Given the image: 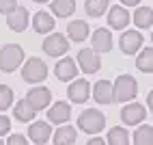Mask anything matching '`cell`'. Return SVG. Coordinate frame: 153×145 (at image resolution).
I'll list each match as a JSON object with an SVG mask.
<instances>
[{
	"mask_svg": "<svg viewBox=\"0 0 153 145\" xmlns=\"http://www.w3.org/2000/svg\"><path fill=\"white\" fill-rule=\"evenodd\" d=\"M24 61V50L15 44H7L0 48V69L2 71H15Z\"/></svg>",
	"mask_w": 153,
	"mask_h": 145,
	"instance_id": "obj_1",
	"label": "cell"
},
{
	"mask_svg": "<svg viewBox=\"0 0 153 145\" xmlns=\"http://www.w3.org/2000/svg\"><path fill=\"white\" fill-rule=\"evenodd\" d=\"M106 126V117H104V113H99L95 108H91V110H84L82 115L78 117V128L86 132V134H97L99 130H104Z\"/></svg>",
	"mask_w": 153,
	"mask_h": 145,
	"instance_id": "obj_2",
	"label": "cell"
},
{
	"mask_svg": "<svg viewBox=\"0 0 153 145\" xmlns=\"http://www.w3.org/2000/svg\"><path fill=\"white\" fill-rule=\"evenodd\" d=\"M136 91H138V85H136V78L134 76L123 74V76L117 78V82H114V100L129 102V100L136 98Z\"/></svg>",
	"mask_w": 153,
	"mask_h": 145,
	"instance_id": "obj_3",
	"label": "cell"
},
{
	"mask_svg": "<svg viewBox=\"0 0 153 145\" xmlns=\"http://www.w3.org/2000/svg\"><path fill=\"white\" fill-rule=\"evenodd\" d=\"M48 76V65L43 63L41 59H28L26 63H24V69H22V78L26 82H41L45 80Z\"/></svg>",
	"mask_w": 153,
	"mask_h": 145,
	"instance_id": "obj_4",
	"label": "cell"
},
{
	"mask_svg": "<svg viewBox=\"0 0 153 145\" xmlns=\"http://www.w3.org/2000/svg\"><path fill=\"white\" fill-rule=\"evenodd\" d=\"M67 50H69V41L60 33H52L43 39V52L48 56H63Z\"/></svg>",
	"mask_w": 153,
	"mask_h": 145,
	"instance_id": "obj_5",
	"label": "cell"
},
{
	"mask_svg": "<svg viewBox=\"0 0 153 145\" xmlns=\"http://www.w3.org/2000/svg\"><path fill=\"white\" fill-rule=\"evenodd\" d=\"M78 65H80V69H82L84 74H95V71L101 67V61L95 54V50L84 48V50L78 52Z\"/></svg>",
	"mask_w": 153,
	"mask_h": 145,
	"instance_id": "obj_6",
	"label": "cell"
},
{
	"mask_svg": "<svg viewBox=\"0 0 153 145\" xmlns=\"http://www.w3.org/2000/svg\"><path fill=\"white\" fill-rule=\"evenodd\" d=\"M145 117H147V110H145L142 104H138V102L127 104L123 110H121V119H123V123H127V126H138Z\"/></svg>",
	"mask_w": 153,
	"mask_h": 145,
	"instance_id": "obj_7",
	"label": "cell"
},
{
	"mask_svg": "<svg viewBox=\"0 0 153 145\" xmlns=\"http://www.w3.org/2000/svg\"><path fill=\"white\" fill-rule=\"evenodd\" d=\"M93 98L99 104H112L114 102V85L110 80H99L93 87Z\"/></svg>",
	"mask_w": 153,
	"mask_h": 145,
	"instance_id": "obj_8",
	"label": "cell"
},
{
	"mask_svg": "<svg viewBox=\"0 0 153 145\" xmlns=\"http://www.w3.org/2000/svg\"><path fill=\"white\" fill-rule=\"evenodd\" d=\"M69 100L71 102H76V104H82V102H86L88 98H91V85H88V82L86 80H82V78H80V80H74V82H71V85H69Z\"/></svg>",
	"mask_w": 153,
	"mask_h": 145,
	"instance_id": "obj_9",
	"label": "cell"
},
{
	"mask_svg": "<svg viewBox=\"0 0 153 145\" xmlns=\"http://www.w3.org/2000/svg\"><path fill=\"white\" fill-rule=\"evenodd\" d=\"M121 50H123L125 54H136L140 46H142V35L138 30H125L123 35H121Z\"/></svg>",
	"mask_w": 153,
	"mask_h": 145,
	"instance_id": "obj_10",
	"label": "cell"
},
{
	"mask_svg": "<svg viewBox=\"0 0 153 145\" xmlns=\"http://www.w3.org/2000/svg\"><path fill=\"white\" fill-rule=\"evenodd\" d=\"M26 100L33 104L35 110H41V108H45V106L50 104V100H52V93H50V89H45V87H35V89L28 91Z\"/></svg>",
	"mask_w": 153,
	"mask_h": 145,
	"instance_id": "obj_11",
	"label": "cell"
},
{
	"mask_svg": "<svg viewBox=\"0 0 153 145\" xmlns=\"http://www.w3.org/2000/svg\"><path fill=\"white\" fill-rule=\"evenodd\" d=\"M56 78L58 80H63V82H69V80H74L78 76V65H76V61L74 59H60L58 63H56Z\"/></svg>",
	"mask_w": 153,
	"mask_h": 145,
	"instance_id": "obj_12",
	"label": "cell"
},
{
	"mask_svg": "<svg viewBox=\"0 0 153 145\" xmlns=\"http://www.w3.org/2000/svg\"><path fill=\"white\" fill-rule=\"evenodd\" d=\"M7 24L11 30H15V33H22V30H26L28 26V11L24 7H17L13 13L7 15Z\"/></svg>",
	"mask_w": 153,
	"mask_h": 145,
	"instance_id": "obj_13",
	"label": "cell"
},
{
	"mask_svg": "<svg viewBox=\"0 0 153 145\" xmlns=\"http://www.w3.org/2000/svg\"><path fill=\"white\" fill-rule=\"evenodd\" d=\"M50 134H52V128H50L45 121H35L33 126L28 128V137H30V141H35L37 145H43V143L50 139Z\"/></svg>",
	"mask_w": 153,
	"mask_h": 145,
	"instance_id": "obj_14",
	"label": "cell"
},
{
	"mask_svg": "<svg viewBox=\"0 0 153 145\" xmlns=\"http://www.w3.org/2000/svg\"><path fill=\"white\" fill-rule=\"evenodd\" d=\"M69 117H71V108L67 102H56L48 110V119L52 123H65V121H69Z\"/></svg>",
	"mask_w": 153,
	"mask_h": 145,
	"instance_id": "obj_15",
	"label": "cell"
},
{
	"mask_svg": "<svg viewBox=\"0 0 153 145\" xmlns=\"http://www.w3.org/2000/svg\"><path fill=\"white\" fill-rule=\"evenodd\" d=\"M108 24H110L112 28H117V30L125 28V26L129 24V13H127V9H125V7H112L110 13H108Z\"/></svg>",
	"mask_w": 153,
	"mask_h": 145,
	"instance_id": "obj_16",
	"label": "cell"
},
{
	"mask_svg": "<svg viewBox=\"0 0 153 145\" xmlns=\"http://www.w3.org/2000/svg\"><path fill=\"white\" fill-rule=\"evenodd\" d=\"M93 50L95 52H110L112 50V35L110 30L99 28L93 33Z\"/></svg>",
	"mask_w": 153,
	"mask_h": 145,
	"instance_id": "obj_17",
	"label": "cell"
},
{
	"mask_svg": "<svg viewBox=\"0 0 153 145\" xmlns=\"http://www.w3.org/2000/svg\"><path fill=\"white\" fill-rule=\"evenodd\" d=\"M33 26H35V33H52V28H54V17L45 13V11H39L35 13L33 17Z\"/></svg>",
	"mask_w": 153,
	"mask_h": 145,
	"instance_id": "obj_18",
	"label": "cell"
},
{
	"mask_svg": "<svg viewBox=\"0 0 153 145\" xmlns=\"http://www.w3.org/2000/svg\"><path fill=\"white\" fill-rule=\"evenodd\" d=\"M78 139V132L76 128H71V126H63V128H58L56 134H54V145H74Z\"/></svg>",
	"mask_w": 153,
	"mask_h": 145,
	"instance_id": "obj_19",
	"label": "cell"
},
{
	"mask_svg": "<svg viewBox=\"0 0 153 145\" xmlns=\"http://www.w3.org/2000/svg\"><path fill=\"white\" fill-rule=\"evenodd\" d=\"M67 33H69V39L71 41H84L86 35H88V24L84 20H76L67 26Z\"/></svg>",
	"mask_w": 153,
	"mask_h": 145,
	"instance_id": "obj_20",
	"label": "cell"
},
{
	"mask_svg": "<svg viewBox=\"0 0 153 145\" xmlns=\"http://www.w3.org/2000/svg\"><path fill=\"white\" fill-rule=\"evenodd\" d=\"M13 115H15V119H17V121H30V119L37 115V110L33 108V104H30L28 100H19L17 104H15Z\"/></svg>",
	"mask_w": 153,
	"mask_h": 145,
	"instance_id": "obj_21",
	"label": "cell"
},
{
	"mask_svg": "<svg viewBox=\"0 0 153 145\" xmlns=\"http://www.w3.org/2000/svg\"><path fill=\"white\" fill-rule=\"evenodd\" d=\"M76 11V0H52V13L58 17H69Z\"/></svg>",
	"mask_w": 153,
	"mask_h": 145,
	"instance_id": "obj_22",
	"label": "cell"
},
{
	"mask_svg": "<svg viewBox=\"0 0 153 145\" xmlns=\"http://www.w3.org/2000/svg\"><path fill=\"white\" fill-rule=\"evenodd\" d=\"M134 22L138 28H149L153 24V9L151 7H138L134 13Z\"/></svg>",
	"mask_w": 153,
	"mask_h": 145,
	"instance_id": "obj_23",
	"label": "cell"
},
{
	"mask_svg": "<svg viewBox=\"0 0 153 145\" xmlns=\"http://www.w3.org/2000/svg\"><path fill=\"white\" fill-rule=\"evenodd\" d=\"M136 67H138L140 71H145V74L153 71V48H145V50L138 54V59H136Z\"/></svg>",
	"mask_w": 153,
	"mask_h": 145,
	"instance_id": "obj_24",
	"label": "cell"
},
{
	"mask_svg": "<svg viewBox=\"0 0 153 145\" xmlns=\"http://www.w3.org/2000/svg\"><path fill=\"white\" fill-rule=\"evenodd\" d=\"M108 145H129V134H127V130L121 128V126L112 128V130L108 132Z\"/></svg>",
	"mask_w": 153,
	"mask_h": 145,
	"instance_id": "obj_25",
	"label": "cell"
},
{
	"mask_svg": "<svg viewBox=\"0 0 153 145\" xmlns=\"http://www.w3.org/2000/svg\"><path fill=\"white\" fill-rule=\"evenodd\" d=\"M108 5H110V0H86L84 9H86V13L91 17H99V15H104Z\"/></svg>",
	"mask_w": 153,
	"mask_h": 145,
	"instance_id": "obj_26",
	"label": "cell"
},
{
	"mask_svg": "<svg viewBox=\"0 0 153 145\" xmlns=\"http://www.w3.org/2000/svg\"><path fill=\"white\" fill-rule=\"evenodd\" d=\"M134 145H153V128L151 126H140L134 132Z\"/></svg>",
	"mask_w": 153,
	"mask_h": 145,
	"instance_id": "obj_27",
	"label": "cell"
},
{
	"mask_svg": "<svg viewBox=\"0 0 153 145\" xmlns=\"http://www.w3.org/2000/svg\"><path fill=\"white\" fill-rule=\"evenodd\" d=\"M11 104H13V91H11V87L0 85V110H7Z\"/></svg>",
	"mask_w": 153,
	"mask_h": 145,
	"instance_id": "obj_28",
	"label": "cell"
},
{
	"mask_svg": "<svg viewBox=\"0 0 153 145\" xmlns=\"http://www.w3.org/2000/svg\"><path fill=\"white\" fill-rule=\"evenodd\" d=\"M17 7H19V5H17V0H0V13H4V15L13 13Z\"/></svg>",
	"mask_w": 153,
	"mask_h": 145,
	"instance_id": "obj_29",
	"label": "cell"
},
{
	"mask_svg": "<svg viewBox=\"0 0 153 145\" xmlns=\"http://www.w3.org/2000/svg\"><path fill=\"white\" fill-rule=\"evenodd\" d=\"M7 145H28V141L22 137V134H11L7 141Z\"/></svg>",
	"mask_w": 153,
	"mask_h": 145,
	"instance_id": "obj_30",
	"label": "cell"
},
{
	"mask_svg": "<svg viewBox=\"0 0 153 145\" xmlns=\"http://www.w3.org/2000/svg\"><path fill=\"white\" fill-rule=\"evenodd\" d=\"M9 130H11V121H9V117L7 115H0V137L7 134Z\"/></svg>",
	"mask_w": 153,
	"mask_h": 145,
	"instance_id": "obj_31",
	"label": "cell"
},
{
	"mask_svg": "<svg viewBox=\"0 0 153 145\" xmlns=\"http://www.w3.org/2000/svg\"><path fill=\"white\" fill-rule=\"evenodd\" d=\"M86 145H106V143H104V139H97V137H95V139H91Z\"/></svg>",
	"mask_w": 153,
	"mask_h": 145,
	"instance_id": "obj_32",
	"label": "cell"
},
{
	"mask_svg": "<svg viewBox=\"0 0 153 145\" xmlns=\"http://www.w3.org/2000/svg\"><path fill=\"white\" fill-rule=\"evenodd\" d=\"M121 2H123L125 7H136V5L140 2V0H121Z\"/></svg>",
	"mask_w": 153,
	"mask_h": 145,
	"instance_id": "obj_33",
	"label": "cell"
},
{
	"mask_svg": "<svg viewBox=\"0 0 153 145\" xmlns=\"http://www.w3.org/2000/svg\"><path fill=\"white\" fill-rule=\"evenodd\" d=\"M147 102H149V108L153 110V91H149V98H147Z\"/></svg>",
	"mask_w": 153,
	"mask_h": 145,
	"instance_id": "obj_34",
	"label": "cell"
},
{
	"mask_svg": "<svg viewBox=\"0 0 153 145\" xmlns=\"http://www.w3.org/2000/svg\"><path fill=\"white\" fill-rule=\"evenodd\" d=\"M35 2H48V0H35Z\"/></svg>",
	"mask_w": 153,
	"mask_h": 145,
	"instance_id": "obj_35",
	"label": "cell"
},
{
	"mask_svg": "<svg viewBox=\"0 0 153 145\" xmlns=\"http://www.w3.org/2000/svg\"><path fill=\"white\" fill-rule=\"evenodd\" d=\"M0 145H4V143H2V141H0Z\"/></svg>",
	"mask_w": 153,
	"mask_h": 145,
	"instance_id": "obj_36",
	"label": "cell"
},
{
	"mask_svg": "<svg viewBox=\"0 0 153 145\" xmlns=\"http://www.w3.org/2000/svg\"><path fill=\"white\" fill-rule=\"evenodd\" d=\"M151 39H153V35H151Z\"/></svg>",
	"mask_w": 153,
	"mask_h": 145,
	"instance_id": "obj_37",
	"label": "cell"
}]
</instances>
